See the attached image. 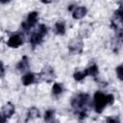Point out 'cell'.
Instances as JSON below:
<instances>
[{
  "label": "cell",
  "mask_w": 123,
  "mask_h": 123,
  "mask_svg": "<svg viewBox=\"0 0 123 123\" xmlns=\"http://www.w3.org/2000/svg\"><path fill=\"white\" fill-rule=\"evenodd\" d=\"M86 13V7H77L74 12H73V18L75 19H81L82 17H84Z\"/></svg>",
  "instance_id": "10"
},
{
  "label": "cell",
  "mask_w": 123,
  "mask_h": 123,
  "mask_svg": "<svg viewBox=\"0 0 123 123\" xmlns=\"http://www.w3.org/2000/svg\"><path fill=\"white\" fill-rule=\"evenodd\" d=\"M47 33V27L44 25V24H40L38 29L36 30V32L33 33V35L31 36L30 37V42L31 44L35 47L36 45L39 44L41 41H42V38L43 37L46 35Z\"/></svg>",
  "instance_id": "3"
},
{
  "label": "cell",
  "mask_w": 123,
  "mask_h": 123,
  "mask_svg": "<svg viewBox=\"0 0 123 123\" xmlns=\"http://www.w3.org/2000/svg\"><path fill=\"white\" fill-rule=\"evenodd\" d=\"M87 100H88V95L85 94V93H81V94L76 95L71 101V105H72L73 109L79 114V117L81 119H83L86 116V106Z\"/></svg>",
  "instance_id": "1"
},
{
  "label": "cell",
  "mask_w": 123,
  "mask_h": 123,
  "mask_svg": "<svg viewBox=\"0 0 123 123\" xmlns=\"http://www.w3.org/2000/svg\"><path fill=\"white\" fill-rule=\"evenodd\" d=\"M55 30L58 35H64L65 33V26L63 22H57L55 24Z\"/></svg>",
  "instance_id": "15"
},
{
  "label": "cell",
  "mask_w": 123,
  "mask_h": 123,
  "mask_svg": "<svg viewBox=\"0 0 123 123\" xmlns=\"http://www.w3.org/2000/svg\"><path fill=\"white\" fill-rule=\"evenodd\" d=\"M87 75H88L87 74V71H86V69H85L84 71H77V72H75L73 76H74V79L76 81H81L85 77H86Z\"/></svg>",
  "instance_id": "16"
},
{
  "label": "cell",
  "mask_w": 123,
  "mask_h": 123,
  "mask_svg": "<svg viewBox=\"0 0 123 123\" xmlns=\"http://www.w3.org/2000/svg\"><path fill=\"white\" fill-rule=\"evenodd\" d=\"M86 71H87V74L88 75H90L92 77H95L98 74V67H97V65L92 64L88 68H86Z\"/></svg>",
  "instance_id": "17"
},
{
  "label": "cell",
  "mask_w": 123,
  "mask_h": 123,
  "mask_svg": "<svg viewBox=\"0 0 123 123\" xmlns=\"http://www.w3.org/2000/svg\"><path fill=\"white\" fill-rule=\"evenodd\" d=\"M14 112V106L8 102L5 106H3L2 111H1V123H5L6 119L11 117Z\"/></svg>",
  "instance_id": "4"
},
{
  "label": "cell",
  "mask_w": 123,
  "mask_h": 123,
  "mask_svg": "<svg viewBox=\"0 0 123 123\" xmlns=\"http://www.w3.org/2000/svg\"><path fill=\"white\" fill-rule=\"evenodd\" d=\"M107 123H119V121L117 119H114V118H111V117H109L107 119Z\"/></svg>",
  "instance_id": "21"
},
{
  "label": "cell",
  "mask_w": 123,
  "mask_h": 123,
  "mask_svg": "<svg viewBox=\"0 0 123 123\" xmlns=\"http://www.w3.org/2000/svg\"><path fill=\"white\" fill-rule=\"evenodd\" d=\"M119 24H123V6H120L113 14L112 26L116 29H119Z\"/></svg>",
  "instance_id": "6"
},
{
  "label": "cell",
  "mask_w": 123,
  "mask_h": 123,
  "mask_svg": "<svg viewBox=\"0 0 123 123\" xmlns=\"http://www.w3.org/2000/svg\"><path fill=\"white\" fill-rule=\"evenodd\" d=\"M35 82V75L31 72L25 74L23 77H22V83L24 86H29L31 84H33Z\"/></svg>",
  "instance_id": "12"
},
{
  "label": "cell",
  "mask_w": 123,
  "mask_h": 123,
  "mask_svg": "<svg viewBox=\"0 0 123 123\" xmlns=\"http://www.w3.org/2000/svg\"><path fill=\"white\" fill-rule=\"evenodd\" d=\"M39 116V111H38V110L37 109V108H31L30 109V111H29V112H28V116H27V120L26 121H28V120H30V119H34V118H37V117H38Z\"/></svg>",
  "instance_id": "14"
},
{
  "label": "cell",
  "mask_w": 123,
  "mask_h": 123,
  "mask_svg": "<svg viewBox=\"0 0 123 123\" xmlns=\"http://www.w3.org/2000/svg\"><path fill=\"white\" fill-rule=\"evenodd\" d=\"M94 101V109L97 113H101L105 108V106L108 104V98L107 95H105L101 91H96L93 97Z\"/></svg>",
  "instance_id": "2"
},
{
  "label": "cell",
  "mask_w": 123,
  "mask_h": 123,
  "mask_svg": "<svg viewBox=\"0 0 123 123\" xmlns=\"http://www.w3.org/2000/svg\"><path fill=\"white\" fill-rule=\"evenodd\" d=\"M68 48H69V50H70L71 53H74V54L81 53L82 48H83V42L80 39H74V40H72L69 43Z\"/></svg>",
  "instance_id": "7"
},
{
  "label": "cell",
  "mask_w": 123,
  "mask_h": 123,
  "mask_svg": "<svg viewBox=\"0 0 123 123\" xmlns=\"http://www.w3.org/2000/svg\"><path fill=\"white\" fill-rule=\"evenodd\" d=\"M4 75V65H3V62H1V76L3 77Z\"/></svg>",
  "instance_id": "22"
},
{
  "label": "cell",
  "mask_w": 123,
  "mask_h": 123,
  "mask_svg": "<svg viewBox=\"0 0 123 123\" xmlns=\"http://www.w3.org/2000/svg\"><path fill=\"white\" fill-rule=\"evenodd\" d=\"M52 92H53V94H55V95L61 94V93L62 92V86L61 84H58V83L54 84V86H53V87H52Z\"/></svg>",
  "instance_id": "18"
},
{
  "label": "cell",
  "mask_w": 123,
  "mask_h": 123,
  "mask_svg": "<svg viewBox=\"0 0 123 123\" xmlns=\"http://www.w3.org/2000/svg\"><path fill=\"white\" fill-rule=\"evenodd\" d=\"M116 74L119 80L123 81V64H120L116 67Z\"/></svg>",
  "instance_id": "19"
},
{
  "label": "cell",
  "mask_w": 123,
  "mask_h": 123,
  "mask_svg": "<svg viewBox=\"0 0 123 123\" xmlns=\"http://www.w3.org/2000/svg\"><path fill=\"white\" fill-rule=\"evenodd\" d=\"M37 12H32L29 13L28 18L26 21L22 22V28L24 30H29L30 28H32L37 22Z\"/></svg>",
  "instance_id": "5"
},
{
  "label": "cell",
  "mask_w": 123,
  "mask_h": 123,
  "mask_svg": "<svg viewBox=\"0 0 123 123\" xmlns=\"http://www.w3.org/2000/svg\"><path fill=\"white\" fill-rule=\"evenodd\" d=\"M107 98H108V104L111 105V104L113 103V101H114V97H113V95H111V94H108V95H107Z\"/></svg>",
  "instance_id": "20"
},
{
  "label": "cell",
  "mask_w": 123,
  "mask_h": 123,
  "mask_svg": "<svg viewBox=\"0 0 123 123\" xmlns=\"http://www.w3.org/2000/svg\"><path fill=\"white\" fill-rule=\"evenodd\" d=\"M28 67H29V61H28V58L24 56L22 60L19 62V63L17 64V69L19 71H25Z\"/></svg>",
  "instance_id": "13"
},
{
  "label": "cell",
  "mask_w": 123,
  "mask_h": 123,
  "mask_svg": "<svg viewBox=\"0 0 123 123\" xmlns=\"http://www.w3.org/2000/svg\"><path fill=\"white\" fill-rule=\"evenodd\" d=\"M54 114H55V111L53 110H48L45 111L44 113V120L46 123H58V121H56L54 119Z\"/></svg>",
  "instance_id": "11"
},
{
  "label": "cell",
  "mask_w": 123,
  "mask_h": 123,
  "mask_svg": "<svg viewBox=\"0 0 123 123\" xmlns=\"http://www.w3.org/2000/svg\"><path fill=\"white\" fill-rule=\"evenodd\" d=\"M22 42H23V40L19 35H12L10 37V38L8 40V46H10L12 48H16V47H19L22 44Z\"/></svg>",
  "instance_id": "8"
},
{
  "label": "cell",
  "mask_w": 123,
  "mask_h": 123,
  "mask_svg": "<svg viewBox=\"0 0 123 123\" xmlns=\"http://www.w3.org/2000/svg\"><path fill=\"white\" fill-rule=\"evenodd\" d=\"M40 78L43 80V81H46V82H51L53 78H55V74L53 72V69L51 67H45L43 68L41 74H40Z\"/></svg>",
  "instance_id": "9"
}]
</instances>
